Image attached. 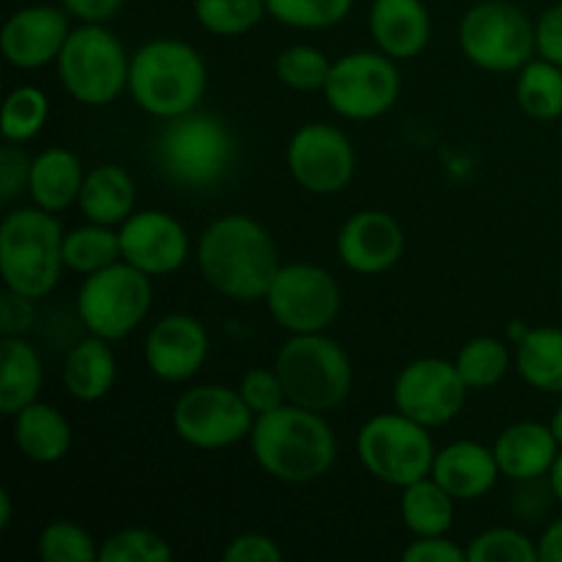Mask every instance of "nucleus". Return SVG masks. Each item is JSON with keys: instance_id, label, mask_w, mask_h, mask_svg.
I'll list each match as a JSON object with an SVG mask.
<instances>
[{"instance_id": "nucleus-24", "label": "nucleus", "mask_w": 562, "mask_h": 562, "mask_svg": "<svg viewBox=\"0 0 562 562\" xmlns=\"http://www.w3.org/2000/svg\"><path fill=\"white\" fill-rule=\"evenodd\" d=\"M86 181V170L77 154L69 148H44L38 157H33L31 179H27V195L33 198V206L44 212L60 214L77 203Z\"/></svg>"}, {"instance_id": "nucleus-31", "label": "nucleus", "mask_w": 562, "mask_h": 562, "mask_svg": "<svg viewBox=\"0 0 562 562\" xmlns=\"http://www.w3.org/2000/svg\"><path fill=\"white\" fill-rule=\"evenodd\" d=\"M516 102L530 119L558 121L562 115V66L543 58L521 66Z\"/></svg>"}, {"instance_id": "nucleus-43", "label": "nucleus", "mask_w": 562, "mask_h": 562, "mask_svg": "<svg viewBox=\"0 0 562 562\" xmlns=\"http://www.w3.org/2000/svg\"><path fill=\"white\" fill-rule=\"evenodd\" d=\"M33 322H36V300L5 289V294L0 296V333L25 335Z\"/></svg>"}, {"instance_id": "nucleus-7", "label": "nucleus", "mask_w": 562, "mask_h": 562, "mask_svg": "<svg viewBox=\"0 0 562 562\" xmlns=\"http://www.w3.org/2000/svg\"><path fill=\"white\" fill-rule=\"evenodd\" d=\"M159 168L173 184L187 190L214 187L231 168L234 137L228 126L212 113H192L170 119L157 143Z\"/></svg>"}, {"instance_id": "nucleus-16", "label": "nucleus", "mask_w": 562, "mask_h": 562, "mask_svg": "<svg viewBox=\"0 0 562 562\" xmlns=\"http://www.w3.org/2000/svg\"><path fill=\"white\" fill-rule=\"evenodd\" d=\"M121 261L132 263L148 278H165L190 258V234L173 214L162 209L132 212L121 223Z\"/></svg>"}, {"instance_id": "nucleus-28", "label": "nucleus", "mask_w": 562, "mask_h": 562, "mask_svg": "<svg viewBox=\"0 0 562 562\" xmlns=\"http://www.w3.org/2000/svg\"><path fill=\"white\" fill-rule=\"evenodd\" d=\"M514 366L532 390L562 395V329H527L525 338L516 344Z\"/></svg>"}, {"instance_id": "nucleus-51", "label": "nucleus", "mask_w": 562, "mask_h": 562, "mask_svg": "<svg viewBox=\"0 0 562 562\" xmlns=\"http://www.w3.org/2000/svg\"><path fill=\"white\" fill-rule=\"evenodd\" d=\"M560 294H562V278H560Z\"/></svg>"}, {"instance_id": "nucleus-15", "label": "nucleus", "mask_w": 562, "mask_h": 562, "mask_svg": "<svg viewBox=\"0 0 562 562\" xmlns=\"http://www.w3.org/2000/svg\"><path fill=\"white\" fill-rule=\"evenodd\" d=\"M285 165L302 190L313 195H335L349 187L357 157L346 132L324 121H313L291 135Z\"/></svg>"}, {"instance_id": "nucleus-41", "label": "nucleus", "mask_w": 562, "mask_h": 562, "mask_svg": "<svg viewBox=\"0 0 562 562\" xmlns=\"http://www.w3.org/2000/svg\"><path fill=\"white\" fill-rule=\"evenodd\" d=\"M33 159L20 148V143H5L0 148V201L11 203L22 190H27Z\"/></svg>"}, {"instance_id": "nucleus-34", "label": "nucleus", "mask_w": 562, "mask_h": 562, "mask_svg": "<svg viewBox=\"0 0 562 562\" xmlns=\"http://www.w3.org/2000/svg\"><path fill=\"white\" fill-rule=\"evenodd\" d=\"M49 115V99L36 86H16L3 102V140L27 143L44 130Z\"/></svg>"}, {"instance_id": "nucleus-18", "label": "nucleus", "mask_w": 562, "mask_h": 562, "mask_svg": "<svg viewBox=\"0 0 562 562\" xmlns=\"http://www.w3.org/2000/svg\"><path fill=\"white\" fill-rule=\"evenodd\" d=\"M146 368L170 384L190 382L209 357V333L190 313H168L148 329Z\"/></svg>"}, {"instance_id": "nucleus-13", "label": "nucleus", "mask_w": 562, "mask_h": 562, "mask_svg": "<svg viewBox=\"0 0 562 562\" xmlns=\"http://www.w3.org/2000/svg\"><path fill=\"white\" fill-rule=\"evenodd\" d=\"M269 316L289 335L327 333L340 313V285L318 263H285L267 291Z\"/></svg>"}, {"instance_id": "nucleus-14", "label": "nucleus", "mask_w": 562, "mask_h": 562, "mask_svg": "<svg viewBox=\"0 0 562 562\" xmlns=\"http://www.w3.org/2000/svg\"><path fill=\"white\" fill-rule=\"evenodd\" d=\"M470 387L461 379L456 362L442 357H420L401 368L393 384V404L401 415L426 428L448 426L461 415Z\"/></svg>"}, {"instance_id": "nucleus-21", "label": "nucleus", "mask_w": 562, "mask_h": 562, "mask_svg": "<svg viewBox=\"0 0 562 562\" xmlns=\"http://www.w3.org/2000/svg\"><path fill=\"white\" fill-rule=\"evenodd\" d=\"M560 450L562 448L552 428L536 420L514 423L494 442L499 472L516 483H532L549 475Z\"/></svg>"}, {"instance_id": "nucleus-39", "label": "nucleus", "mask_w": 562, "mask_h": 562, "mask_svg": "<svg viewBox=\"0 0 562 562\" xmlns=\"http://www.w3.org/2000/svg\"><path fill=\"white\" fill-rule=\"evenodd\" d=\"M467 562H538V541L514 527H494L472 538Z\"/></svg>"}, {"instance_id": "nucleus-32", "label": "nucleus", "mask_w": 562, "mask_h": 562, "mask_svg": "<svg viewBox=\"0 0 562 562\" xmlns=\"http://www.w3.org/2000/svg\"><path fill=\"white\" fill-rule=\"evenodd\" d=\"M456 368L470 390H492L508 376L510 371V351L505 340L481 335L461 346L456 355Z\"/></svg>"}, {"instance_id": "nucleus-38", "label": "nucleus", "mask_w": 562, "mask_h": 562, "mask_svg": "<svg viewBox=\"0 0 562 562\" xmlns=\"http://www.w3.org/2000/svg\"><path fill=\"white\" fill-rule=\"evenodd\" d=\"M173 549L159 532L126 527L99 543V562H170Z\"/></svg>"}, {"instance_id": "nucleus-36", "label": "nucleus", "mask_w": 562, "mask_h": 562, "mask_svg": "<svg viewBox=\"0 0 562 562\" xmlns=\"http://www.w3.org/2000/svg\"><path fill=\"white\" fill-rule=\"evenodd\" d=\"M329 69H333V60L311 44L285 47L274 58V75L285 88H294V91H324Z\"/></svg>"}, {"instance_id": "nucleus-25", "label": "nucleus", "mask_w": 562, "mask_h": 562, "mask_svg": "<svg viewBox=\"0 0 562 562\" xmlns=\"http://www.w3.org/2000/svg\"><path fill=\"white\" fill-rule=\"evenodd\" d=\"M119 366L110 340L88 335L86 340L71 346L64 360V387L66 393L82 404H97L113 390Z\"/></svg>"}, {"instance_id": "nucleus-3", "label": "nucleus", "mask_w": 562, "mask_h": 562, "mask_svg": "<svg viewBox=\"0 0 562 562\" xmlns=\"http://www.w3.org/2000/svg\"><path fill=\"white\" fill-rule=\"evenodd\" d=\"M206 86L203 55L181 38H151L130 60L126 91L132 102L154 119L170 121L198 110Z\"/></svg>"}, {"instance_id": "nucleus-4", "label": "nucleus", "mask_w": 562, "mask_h": 562, "mask_svg": "<svg viewBox=\"0 0 562 562\" xmlns=\"http://www.w3.org/2000/svg\"><path fill=\"white\" fill-rule=\"evenodd\" d=\"M64 228L53 212L38 206L14 209L0 225V274L5 289L44 300L64 272Z\"/></svg>"}, {"instance_id": "nucleus-10", "label": "nucleus", "mask_w": 562, "mask_h": 562, "mask_svg": "<svg viewBox=\"0 0 562 562\" xmlns=\"http://www.w3.org/2000/svg\"><path fill=\"white\" fill-rule=\"evenodd\" d=\"M459 47L477 69L519 71L536 55V22L508 0H483L461 16Z\"/></svg>"}, {"instance_id": "nucleus-46", "label": "nucleus", "mask_w": 562, "mask_h": 562, "mask_svg": "<svg viewBox=\"0 0 562 562\" xmlns=\"http://www.w3.org/2000/svg\"><path fill=\"white\" fill-rule=\"evenodd\" d=\"M126 0H60L66 11L80 22H108L124 9Z\"/></svg>"}, {"instance_id": "nucleus-8", "label": "nucleus", "mask_w": 562, "mask_h": 562, "mask_svg": "<svg viewBox=\"0 0 562 562\" xmlns=\"http://www.w3.org/2000/svg\"><path fill=\"white\" fill-rule=\"evenodd\" d=\"M151 280L126 261L88 274L77 291V316L88 335L115 344L140 327L154 302Z\"/></svg>"}, {"instance_id": "nucleus-20", "label": "nucleus", "mask_w": 562, "mask_h": 562, "mask_svg": "<svg viewBox=\"0 0 562 562\" xmlns=\"http://www.w3.org/2000/svg\"><path fill=\"white\" fill-rule=\"evenodd\" d=\"M499 475L503 472H499L494 448L472 442V439L445 445L434 456L431 477L456 503H472V499L486 497Z\"/></svg>"}, {"instance_id": "nucleus-27", "label": "nucleus", "mask_w": 562, "mask_h": 562, "mask_svg": "<svg viewBox=\"0 0 562 562\" xmlns=\"http://www.w3.org/2000/svg\"><path fill=\"white\" fill-rule=\"evenodd\" d=\"M44 382L42 357L22 335H3L0 344V412L14 417L33 401Z\"/></svg>"}, {"instance_id": "nucleus-35", "label": "nucleus", "mask_w": 562, "mask_h": 562, "mask_svg": "<svg viewBox=\"0 0 562 562\" xmlns=\"http://www.w3.org/2000/svg\"><path fill=\"white\" fill-rule=\"evenodd\" d=\"M355 0H267V14L296 31H327L349 16Z\"/></svg>"}, {"instance_id": "nucleus-47", "label": "nucleus", "mask_w": 562, "mask_h": 562, "mask_svg": "<svg viewBox=\"0 0 562 562\" xmlns=\"http://www.w3.org/2000/svg\"><path fill=\"white\" fill-rule=\"evenodd\" d=\"M538 562H562V519H554L538 538Z\"/></svg>"}, {"instance_id": "nucleus-1", "label": "nucleus", "mask_w": 562, "mask_h": 562, "mask_svg": "<svg viewBox=\"0 0 562 562\" xmlns=\"http://www.w3.org/2000/svg\"><path fill=\"white\" fill-rule=\"evenodd\" d=\"M280 267L274 239L247 214H223L206 225L198 241V272L209 289L228 300H263Z\"/></svg>"}, {"instance_id": "nucleus-9", "label": "nucleus", "mask_w": 562, "mask_h": 562, "mask_svg": "<svg viewBox=\"0 0 562 562\" xmlns=\"http://www.w3.org/2000/svg\"><path fill=\"white\" fill-rule=\"evenodd\" d=\"M431 428L395 412L371 417L357 434V456L368 475L384 486L404 488L431 475L434 448Z\"/></svg>"}, {"instance_id": "nucleus-5", "label": "nucleus", "mask_w": 562, "mask_h": 562, "mask_svg": "<svg viewBox=\"0 0 562 562\" xmlns=\"http://www.w3.org/2000/svg\"><path fill=\"white\" fill-rule=\"evenodd\" d=\"M274 371L285 387L289 404L313 412L338 409L351 393V360L344 346L324 333L291 335L274 357Z\"/></svg>"}, {"instance_id": "nucleus-40", "label": "nucleus", "mask_w": 562, "mask_h": 562, "mask_svg": "<svg viewBox=\"0 0 562 562\" xmlns=\"http://www.w3.org/2000/svg\"><path fill=\"white\" fill-rule=\"evenodd\" d=\"M239 395L245 398V404L250 406L252 415L261 417L269 415V412L280 409L283 404H289L285 398V387L280 382L278 371L272 368H250L245 376L239 379Z\"/></svg>"}, {"instance_id": "nucleus-6", "label": "nucleus", "mask_w": 562, "mask_h": 562, "mask_svg": "<svg viewBox=\"0 0 562 562\" xmlns=\"http://www.w3.org/2000/svg\"><path fill=\"white\" fill-rule=\"evenodd\" d=\"M130 55L119 36L104 22H82L71 27L55 69L64 91L86 108H104L126 91L130 82Z\"/></svg>"}, {"instance_id": "nucleus-19", "label": "nucleus", "mask_w": 562, "mask_h": 562, "mask_svg": "<svg viewBox=\"0 0 562 562\" xmlns=\"http://www.w3.org/2000/svg\"><path fill=\"white\" fill-rule=\"evenodd\" d=\"M404 228L387 212L366 209L351 214L338 234V256L355 274H382L404 256Z\"/></svg>"}, {"instance_id": "nucleus-12", "label": "nucleus", "mask_w": 562, "mask_h": 562, "mask_svg": "<svg viewBox=\"0 0 562 562\" xmlns=\"http://www.w3.org/2000/svg\"><path fill=\"white\" fill-rule=\"evenodd\" d=\"M170 423L176 437L190 448L223 450L250 439L256 415L236 387L198 384L176 398Z\"/></svg>"}, {"instance_id": "nucleus-37", "label": "nucleus", "mask_w": 562, "mask_h": 562, "mask_svg": "<svg viewBox=\"0 0 562 562\" xmlns=\"http://www.w3.org/2000/svg\"><path fill=\"white\" fill-rule=\"evenodd\" d=\"M36 554L44 562H99V547L86 527L75 521H49L36 541Z\"/></svg>"}, {"instance_id": "nucleus-45", "label": "nucleus", "mask_w": 562, "mask_h": 562, "mask_svg": "<svg viewBox=\"0 0 562 562\" xmlns=\"http://www.w3.org/2000/svg\"><path fill=\"white\" fill-rule=\"evenodd\" d=\"M538 58L562 66V3L543 11L536 22Z\"/></svg>"}, {"instance_id": "nucleus-49", "label": "nucleus", "mask_w": 562, "mask_h": 562, "mask_svg": "<svg viewBox=\"0 0 562 562\" xmlns=\"http://www.w3.org/2000/svg\"><path fill=\"white\" fill-rule=\"evenodd\" d=\"M11 494H9V488H0V532L3 530H9V525H11Z\"/></svg>"}, {"instance_id": "nucleus-11", "label": "nucleus", "mask_w": 562, "mask_h": 562, "mask_svg": "<svg viewBox=\"0 0 562 562\" xmlns=\"http://www.w3.org/2000/svg\"><path fill=\"white\" fill-rule=\"evenodd\" d=\"M401 97V71L382 49H357L333 60L324 99L349 121H373L395 108Z\"/></svg>"}, {"instance_id": "nucleus-33", "label": "nucleus", "mask_w": 562, "mask_h": 562, "mask_svg": "<svg viewBox=\"0 0 562 562\" xmlns=\"http://www.w3.org/2000/svg\"><path fill=\"white\" fill-rule=\"evenodd\" d=\"M195 20L214 36H245L267 14V0H195Z\"/></svg>"}, {"instance_id": "nucleus-50", "label": "nucleus", "mask_w": 562, "mask_h": 562, "mask_svg": "<svg viewBox=\"0 0 562 562\" xmlns=\"http://www.w3.org/2000/svg\"><path fill=\"white\" fill-rule=\"evenodd\" d=\"M549 428H552V434H554V437H558V442H560V448H562V404L558 406V409H554L552 420H549Z\"/></svg>"}, {"instance_id": "nucleus-23", "label": "nucleus", "mask_w": 562, "mask_h": 562, "mask_svg": "<svg viewBox=\"0 0 562 562\" xmlns=\"http://www.w3.org/2000/svg\"><path fill=\"white\" fill-rule=\"evenodd\" d=\"M11 437L16 450L33 464H58L71 450V423L60 409L44 401H33L22 412H16Z\"/></svg>"}, {"instance_id": "nucleus-42", "label": "nucleus", "mask_w": 562, "mask_h": 562, "mask_svg": "<svg viewBox=\"0 0 562 562\" xmlns=\"http://www.w3.org/2000/svg\"><path fill=\"white\" fill-rule=\"evenodd\" d=\"M225 562H278L283 560V549L263 532H241L225 547Z\"/></svg>"}, {"instance_id": "nucleus-26", "label": "nucleus", "mask_w": 562, "mask_h": 562, "mask_svg": "<svg viewBox=\"0 0 562 562\" xmlns=\"http://www.w3.org/2000/svg\"><path fill=\"white\" fill-rule=\"evenodd\" d=\"M135 198L137 192L130 170L121 165H97L86 173L77 206L88 223L115 228L135 212Z\"/></svg>"}, {"instance_id": "nucleus-17", "label": "nucleus", "mask_w": 562, "mask_h": 562, "mask_svg": "<svg viewBox=\"0 0 562 562\" xmlns=\"http://www.w3.org/2000/svg\"><path fill=\"white\" fill-rule=\"evenodd\" d=\"M69 11L64 5H25L5 20L0 33L3 58L16 69H42L58 60L69 38Z\"/></svg>"}, {"instance_id": "nucleus-48", "label": "nucleus", "mask_w": 562, "mask_h": 562, "mask_svg": "<svg viewBox=\"0 0 562 562\" xmlns=\"http://www.w3.org/2000/svg\"><path fill=\"white\" fill-rule=\"evenodd\" d=\"M549 492H552V497L562 505V450H560L558 461H554L552 472H549Z\"/></svg>"}, {"instance_id": "nucleus-22", "label": "nucleus", "mask_w": 562, "mask_h": 562, "mask_svg": "<svg viewBox=\"0 0 562 562\" xmlns=\"http://www.w3.org/2000/svg\"><path fill=\"white\" fill-rule=\"evenodd\" d=\"M371 36L393 60H412L431 38V16L423 0H373Z\"/></svg>"}, {"instance_id": "nucleus-30", "label": "nucleus", "mask_w": 562, "mask_h": 562, "mask_svg": "<svg viewBox=\"0 0 562 562\" xmlns=\"http://www.w3.org/2000/svg\"><path fill=\"white\" fill-rule=\"evenodd\" d=\"M121 261V236L113 225L88 223L80 228L66 231L64 236V263L71 272L88 274Z\"/></svg>"}, {"instance_id": "nucleus-2", "label": "nucleus", "mask_w": 562, "mask_h": 562, "mask_svg": "<svg viewBox=\"0 0 562 562\" xmlns=\"http://www.w3.org/2000/svg\"><path fill=\"white\" fill-rule=\"evenodd\" d=\"M250 453L269 477L300 486L327 475L338 456V442L322 412L283 404L269 415L256 417Z\"/></svg>"}, {"instance_id": "nucleus-44", "label": "nucleus", "mask_w": 562, "mask_h": 562, "mask_svg": "<svg viewBox=\"0 0 562 562\" xmlns=\"http://www.w3.org/2000/svg\"><path fill=\"white\" fill-rule=\"evenodd\" d=\"M404 562H467V549L448 541V536L415 538L404 549Z\"/></svg>"}, {"instance_id": "nucleus-29", "label": "nucleus", "mask_w": 562, "mask_h": 562, "mask_svg": "<svg viewBox=\"0 0 562 562\" xmlns=\"http://www.w3.org/2000/svg\"><path fill=\"white\" fill-rule=\"evenodd\" d=\"M453 516L456 499L431 475L401 488V519L415 538L448 536Z\"/></svg>"}]
</instances>
